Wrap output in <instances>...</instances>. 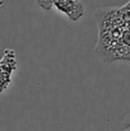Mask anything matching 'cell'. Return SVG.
Masks as SVG:
<instances>
[{
	"instance_id": "cell-1",
	"label": "cell",
	"mask_w": 130,
	"mask_h": 131,
	"mask_svg": "<svg viewBox=\"0 0 130 131\" xmlns=\"http://www.w3.org/2000/svg\"><path fill=\"white\" fill-rule=\"evenodd\" d=\"M18 61L14 50L6 48L0 59V94H3L10 87L12 78L14 71L17 70Z\"/></svg>"
},
{
	"instance_id": "cell-2",
	"label": "cell",
	"mask_w": 130,
	"mask_h": 131,
	"mask_svg": "<svg viewBox=\"0 0 130 131\" xmlns=\"http://www.w3.org/2000/svg\"><path fill=\"white\" fill-rule=\"evenodd\" d=\"M52 8L72 22H78L84 15V5L81 0H52Z\"/></svg>"
},
{
	"instance_id": "cell-3",
	"label": "cell",
	"mask_w": 130,
	"mask_h": 131,
	"mask_svg": "<svg viewBox=\"0 0 130 131\" xmlns=\"http://www.w3.org/2000/svg\"><path fill=\"white\" fill-rule=\"evenodd\" d=\"M36 3L40 8H42L46 12L51 10V8H52V0H36Z\"/></svg>"
}]
</instances>
